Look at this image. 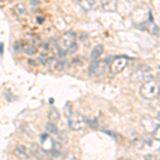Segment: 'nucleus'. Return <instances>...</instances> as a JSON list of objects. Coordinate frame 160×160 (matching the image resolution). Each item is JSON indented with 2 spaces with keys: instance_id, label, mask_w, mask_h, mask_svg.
Instances as JSON below:
<instances>
[{
  "instance_id": "9",
  "label": "nucleus",
  "mask_w": 160,
  "mask_h": 160,
  "mask_svg": "<svg viewBox=\"0 0 160 160\" xmlns=\"http://www.w3.org/2000/svg\"><path fill=\"white\" fill-rule=\"evenodd\" d=\"M102 52H104V46L102 45V44H98V45H96L94 48L92 49V52H91V59H96L98 58L102 55Z\"/></svg>"
},
{
  "instance_id": "11",
  "label": "nucleus",
  "mask_w": 160,
  "mask_h": 160,
  "mask_svg": "<svg viewBox=\"0 0 160 160\" xmlns=\"http://www.w3.org/2000/svg\"><path fill=\"white\" fill-rule=\"evenodd\" d=\"M15 10H16V13L19 15L22 14H25L26 12H27V8L24 3H17L16 6H15Z\"/></svg>"
},
{
  "instance_id": "2",
  "label": "nucleus",
  "mask_w": 160,
  "mask_h": 160,
  "mask_svg": "<svg viewBox=\"0 0 160 160\" xmlns=\"http://www.w3.org/2000/svg\"><path fill=\"white\" fill-rule=\"evenodd\" d=\"M159 91H160V87L157 83L156 80L149 79L142 84L140 89V94L145 99H153L155 97L158 96Z\"/></svg>"
},
{
  "instance_id": "10",
  "label": "nucleus",
  "mask_w": 160,
  "mask_h": 160,
  "mask_svg": "<svg viewBox=\"0 0 160 160\" xmlns=\"http://www.w3.org/2000/svg\"><path fill=\"white\" fill-rule=\"evenodd\" d=\"M48 118L51 121V123H56L57 121L60 120V114L56 109H51L49 112H48Z\"/></svg>"
},
{
  "instance_id": "15",
  "label": "nucleus",
  "mask_w": 160,
  "mask_h": 160,
  "mask_svg": "<svg viewBox=\"0 0 160 160\" xmlns=\"http://www.w3.org/2000/svg\"><path fill=\"white\" fill-rule=\"evenodd\" d=\"M118 160H128V159H126V158H121V159H118Z\"/></svg>"
},
{
  "instance_id": "4",
  "label": "nucleus",
  "mask_w": 160,
  "mask_h": 160,
  "mask_svg": "<svg viewBox=\"0 0 160 160\" xmlns=\"http://www.w3.org/2000/svg\"><path fill=\"white\" fill-rule=\"evenodd\" d=\"M68 126L75 131L82 130L86 127V118L78 112L72 113L68 118Z\"/></svg>"
},
{
  "instance_id": "3",
  "label": "nucleus",
  "mask_w": 160,
  "mask_h": 160,
  "mask_svg": "<svg viewBox=\"0 0 160 160\" xmlns=\"http://www.w3.org/2000/svg\"><path fill=\"white\" fill-rule=\"evenodd\" d=\"M108 61L107 60H95L93 61L89 66V73L91 76L98 77L106 73L108 68Z\"/></svg>"
},
{
  "instance_id": "14",
  "label": "nucleus",
  "mask_w": 160,
  "mask_h": 160,
  "mask_svg": "<svg viewBox=\"0 0 160 160\" xmlns=\"http://www.w3.org/2000/svg\"><path fill=\"white\" fill-rule=\"evenodd\" d=\"M2 51H3V45H2V43H0V55L2 53Z\"/></svg>"
},
{
  "instance_id": "7",
  "label": "nucleus",
  "mask_w": 160,
  "mask_h": 160,
  "mask_svg": "<svg viewBox=\"0 0 160 160\" xmlns=\"http://www.w3.org/2000/svg\"><path fill=\"white\" fill-rule=\"evenodd\" d=\"M41 143H42V148L45 152H50L53 148V141L48 135H42L41 136Z\"/></svg>"
},
{
  "instance_id": "13",
  "label": "nucleus",
  "mask_w": 160,
  "mask_h": 160,
  "mask_svg": "<svg viewBox=\"0 0 160 160\" xmlns=\"http://www.w3.org/2000/svg\"><path fill=\"white\" fill-rule=\"evenodd\" d=\"M146 160H155V157L153 155H148V156L146 157Z\"/></svg>"
},
{
  "instance_id": "5",
  "label": "nucleus",
  "mask_w": 160,
  "mask_h": 160,
  "mask_svg": "<svg viewBox=\"0 0 160 160\" xmlns=\"http://www.w3.org/2000/svg\"><path fill=\"white\" fill-rule=\"evenodd\" d=\"M127 57H118L113 60L112 64L110 65V71L112 72V74H118V72H121L122 69L125 68L126 64H127Z\"/></svg>"
},
{
  "instance_id": "6",
  "label": "nucleus",
  "mask_w": 160,
  "mask_h": 160,
  "mask_svg": "<svg viewBox=\"0 0 160 160\" xmlns=\"http://www.w3.org/2000/svg\"><path fill=\"white\" fill-rule=\"evenodd\" d=\"M14 153L17 157H19V158H24V159L31 158V157L33 156L31 149L29 148H26V146H24V145L16 146L14 149Z\"/></svg>"
},
{
  "instance_id": "1",
  "label": "nucleus",
  "mask_w": 160,
  "mask_h": 160,
  "mask_svg": "<svg viewBox=\"0 0 160 160\" xmlns=\"http://www.w3.org/2000/svg\"><path fill=\"white\" fill-rule=\"evenodd\" d=\"M60 52L64 53H72L77 49L76 43V34L74 31H68L65 32L62 38H60V42L58 44Z\"/></svg>"
},
{
  "instance_id": "8",
  "label": "nucleus",
  "mask_w": 160,
  "mask_h": 160,
  "mask_svg": "<svg viewBox=\"0 0 160 160\" xmlns=\"http://www.w3.org/2000/svg\"><path fill=\"white\" fill-rule=\"evenodd\" d=\"M22 49L26 55H28V56H33L38 52L37 46H34L31 43H27V42H24L22 44Z\"/></svg>"
},
{
  "instance_id": "12",
  "label": "nucleus",
  "mask_w": 160,
  "mask_h": 160,
  "mask_svg": "<svg viewBox=\"0 0 160 160\" xmlns=\"http://www.w3.org/2000/svg\"><path fill=\"white\" fill-rule=\"evenodd\" d=\"M46 128H47V130L51 133H58V129H57L56 125L53 123H48Z\"/></svg>"
}]
</instances>
